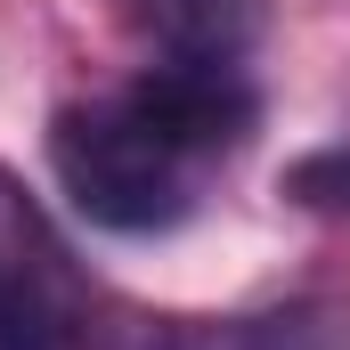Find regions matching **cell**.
Here are the masks:
<instances>
[{
    "instance_id": "1",
    "label": "cell",
    "mask_w": 350,
    "mask_h": 350,
    "mask_svg": "<svg viewBox=\"0 0 350 350\" xmlns=\"http://www.w3.org/2000/svg\"><path fill=\"white\" fill-rule=\"evenodd\" d=\"M253 131L237 66H147L131 90L66 106L49 122V172L90 228L155 237L204 204V179Z\"/></svg>"
},
{
    "instance_id": "2",
    "label": "cell",
    "mask_w": 350,
    "mask_h": 350,
    "mask_svg": "<svg viewBox=\"0 0 350 350\" xmlns=\"http://www.w3.org/2000/svg\"><path fill=\"white\" fill-rule=\"evenodd\" d=\"M163 66H237L261 33L253 0H114Z\"/></svg>"
},
{
    "instance_id": "3",
    "label": "cell",
    "mask_w": 350,
    "mask_h": 350,
    "mask_svg": "<svg viewBox=\"0 0 350 350\" xmlns=\"http://www.w3.org/2000/svg\"><path fill=\"white\" fill-rule=\"evenodd\" d=\"M172 350H342L334 310H277V318H220V326H187Z\"/></svg>"
},
{
    "instance_id": "4",
    "label": "cell",
    "mask_w": 350,
    "mask_h": 350,
    "mask_svg": "<svg viewBox=\"0 0 350 350\" xmlns=\"http://www.w3.org/2000/svg\"><path fill=\"white\" fill-rule=\"evenodd\" d=\"M0 350H74L66 301L49 293V277L8 253H0Z\"/></svg>"
},
{
    "instance_id": "5",
    "label": "cell",
    "mask_w": 350,
    "mask_h": 350,
    "mask_svg": "<svg viewBox=\"0 0 350 350\" xmlns=\"http://www.w3.org/2000/svg\"><path fill=\"white\" fill-rule=\"evenodd\" d=\"M293 204H310V212H350V147H326V155H310V163H293Z\"/></svg>"
}]
</instances>
